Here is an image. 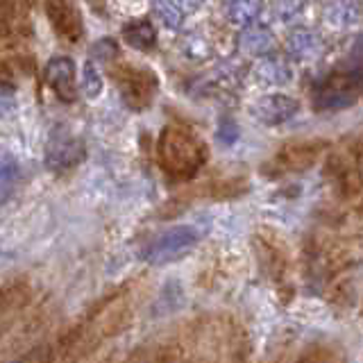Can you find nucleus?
<instances>
[{
	"label": "nucleus",
	"mask_w": 363,
	"mask_h": 363,
	"mask_svg": "<svg viewBox=\"0 0 363 363\" xmlns=\"http://www.w3.org/2000/svg\"><path fill=\"white\" fill-rule=\"evenodd\" d=\"M111 77L118 86V94H121L123 102L132 111H145L152 105V100L159 91V79L150 68L123 64V66L113 68Z\"/></svg>",
	"instance_id": "nucleus-4"
},
{
	"label": "nucleus",
	"mask_w": 363,
	"mask_h": 363,
	"mask_svg": "<svg viewBox=\"0 0 363 363\" xmlns=\"http://www.w3.org/2000/svg\"><path fill=\"white\" fill-rule=\"evenodd\" d=\"M45 82L52 94L64 102H75L77 98V73L71 57H52L45 66Z\"/></svg>",
	"instance_id": "nucleus-10"
},
{
	"label": "nucleus",
	"mask_w": 363,
	"mask_h": 363,
	"mask_svg": "<svg viewBox=\"0 0 363 363\" xmlns=\"http://www.w3.org/2000/svg\"><path fill=\"white\" fill-rule=\"evenodd\" d=\"M179 3H182L179 5L182 9H198L204 3V0H179Z\"/></svg>",
	"instance_id": "nucleus-25"
},
{
	"label": "nucleus",
	"mask_w": 363,
	"mask_h": 363,
	"mask_svg": "<svg viewBox=\"0 0 363 363\" xmlns=\"http://www.w3.org/2000/svg\"><path fill=\"white\" fill-rule=\"evenodd\" d=\"M159 166L173 182H189L207 162V145L184 125H166L157 141Z\"/></svg>",
	"instance_id": "nucleus-3"
},
{
	"label": "nucleus",
	"mask_w": 363,
	"mask_h": 363,
	"mask_svg": "<svg viewBox=\"0 0 363 363\" xmlns=\"http://www.w3.org/2000/svg\"><path fill=\"white\" fill-rule=\"evenodd\" d=\"M45 14H48L55 32L64 41L77 43L84 39V23L73 3H68V0H45Z\"/></svg>",
	"instance_id": "nucleus-9"
},
{
	"label": "nucleus",
	"mask_w": 363,
	"mask_h": 363,
	"mask_svg": "<svg viewBox=\"0 0 363 363\" xmlns=\"http://www.w3.org/2000/svg\"><path fill=\"white\" fill-rule=\"evenodd\" d=\"M323 150L320 141H295L284 145L281 150L270 159L266 164L264 173L270 177H279V175H289V173H298V170L309 168L318 155Z\"/></svg>",
	"instance_id": "nucleus-7"
},
{
	"label": "nucleus",
	"mask_w": 363,
	"mask_h": 363,
	"mask_svg": "<svg viewBox=\"0 0 363 363\" xmlns=\"http://www.w3.org/2000/svg\"><path fill=\"white\" fill-rule=\"evenodd\" d=\"M257 75H259V79H264L268 84H286L291 79V68L281 60H266L259 64Z\"/></svg>",
	"instance_id": "nucleus-17"
},
{
	"label": "nucleus",
	"mask_w": 363,
	"mask_h": 363,
	"mask_svg": "<svg viewBox=\"0 0 363 363\" xmlns=\"http://www.w3.org/2000/svg\"><path fill=\"white\" fill-rule=\"evenodd\" d=\"M200 241V232L191 225H175L162 232L155 241L145 247L143 259L155 266H166L186 257Z\"/></svg>",
	"instance_id": "nucleus-5"
},
{
	"label": "nucleus",
	"mask_w": 363,
	"mask_h": 363,
	"mask_svg": "<svg viewBox=\"0 0 363 363\" xmlns=\"http://www.w3.org/2000/svg\"><path fill=\"white\" fill-rule=\"evenodd\" d=\"M130 320H132L130 291L121 289L102 300L98 306H94L84 320L77 327H73V332L60 340V345H57L60 354L55 359H82L89 352H94L100 343H105V340L125 332Z\"/></svg>",
	"instance_id": "nucleus-1"
},
{
	"label": "nucleus",
	"mask_w": 363,
	"mask_h": 363,
	"mask_svg": "<svg viewBox=\"0 0 363 363\" xmlns=\"http://www.w3.org/2000/svg\"><path fill=\"white\" fill-rule=\"evenodd\" d=\"M218 139L225 143V145H232L236 139H238V130L232 121H220V128H218Z\"/></svg>",
	"instance_id": "nucleus-24"
},
{
	"label": "nucleus",
	"mask_w": 363,
	"mask_h": 363,
	"mask_svg": "<svg viewBox=\"0 0 363 363\" xmlns=\"http://www.w3.org/2000/svg\"><path fill=\"white\" fill-rule=\"evenodd\" d=\"M86 157V145L68 128H55L45 145V164L50 170H68Z\"/></svg>",
	"instance_id": "nucleus-6"
},
{
	"label": "nucleus",
	"mask_w": 363,
	"mask_h": 363,
	"mask_svg": "<svg viewBox=\"0 0 363 363\" xmlns=\"http://www.w3.org/2000/svg\"><path fill=\"white\" fill-rule=\"evenodd\" d=\"M32 68L30 0H0V84H16Z\"/></svg>",
	"instance_id": "nucleus-2"
},
{
	"label": "nucleus",
	"mask_w": 363,
	"mask_h": 363,
	"mask_svg": "<svg viewBox=\"0 0 363 363\" xmlns=\"http://www.w3.org/2000/svg\"><path fill=\"white\" fill-rule=\"evenodd\" d=\"M300 109V102L291 96L270 94L259 98L252 105V116L264 125H281L291 121Z\"/></svg>",
	"instance_id": "nucleus-11"
},
{
	"label": "nucleus",
	"mask_w": 363,
	"mask_h": 363,
	"mask_svg": "<svg viewBox=\"0 0 363 363\" xmlns=\"http://www.w3.org/2000/svg\"><path fill=\"white\" fill-rule=\"evenodd\" d=\"M357 98H359L357 91H352L350 86H345L334 75V77H329L327 82L315 91V109H323V111L345 109V107L354 105Z\"/></svg>",
	"instance_id": "nucleus-12"
},
{
	"label": "nucleus",
	"mask_w": 363,
	"mask_h": 363,
	"mask_svg": "<svg viewBox=\"0 0 363 363\" xmlns=\"http://www.w3.org/2000/svg\"><path fill=\"white\" fill-rule=\"evenodd\" d=\"M257 247H259V259L261 264L266 266V270L270 272L272 277H277L279 272L284 270V264H286V257H284V250L279 245L277 238H264V236H257Z\"/></svg>",
	"instance_id": "nucleus-15"
},
{
	"label": "nucleus",
	"mask_w": 363,
	"mask_h": 363,
	"mask_svg": "<svg viewBox=\"0 0 363 363\" xmlns=\"http://www.w3.org/2000/svg\"><path fill=\"white\" fill-rule=\"evenodd\" d=\"M123 41L134 50H150L157 43V32L150 21L134 18L128 26H123Z\"/></svg>",
	"instance_id": "nucleus-13"
},
{
	"label": "nucleus",
	"mask_w": 363,
	"mask_h": 363,
	"mask_svg": "<svg viewBox=\"0 0 363 363\" xmlns=\"http://www.w3.org/2000/svg\"><path fill=\"white\" fill-rule=\"evenodd\" d=\"M34 302V291L28 281H11L0 289V340L9 336Z\"/></svg>",
	"instance_id": "nucleus-8"
},
{
	"label": "nucleus",
	"mask_w": 363,
	"mask_h": 363,
	"mask_svg": "<svg viewBox=\"0 0 363 363\" xmlns=\"http://www.w3.org/2000/svg\"><path fill=\"white\" fill-rule=\"evenodd\" d=\"M340 82L345 86H350L352 91H357V94H363V64H357L347 68L343 75H336Z\"/></svg>",
	"instance_id": "nucleus-23"
},
{
	"label": "nucleus",
	"mask_w": 363,
	"mask_h": 363,
	"mask_svg": "<svg viewBox=\"0 0 363 363\" xmlns=\"http://www.w3.org/2000/svg\"><path fill=\"white\" fill-rule=\"evenodd\" d=\"M272 34L270 30L261 28V26H250L247 30H243V34L238 37V48L245 55H252V57H259V55H266L270 48H272Z\"/></svg>",
	"instance_id": "nucleus-14"
},
{
	"label": "nucleus",
	"mask_w": 363,
	"mask_h": 363,
	"mask_svg": "<svg viewBox=\"0 0 363 363\" xmlns=\"http://www.w3.org/2000/svg\"><path fill=\"white\" fill-rule=\"evenodd\" d=\"M354 55H359V57H363V34L357 39V43H354Z\"/></svg>",
	"instance_id": "nucleus-26"
},
{
	"label": "nucleus",
	"mask_w": 363,
	"mask_h": 363,
	"mask_svg": "<svg viewBox=\"0 0 363 363\" xmlns=\"http://www.w3.org/2000/svg\"><path fill=\"white\" fill-rule=\"evenodd\" d=\"M315 45H318V39H315V34L309 32V30L293 32L289 37V41H286V48H289V52L295 57V60H306V57L315 50Z\"/></svg>",
	"instance_id": "nucleus-18"
},
{
	"label": "nucleus",
	"mask_w": 363,
	"mask_h": 363,
	"mask_svg": "<svg viewBox=\"0 0 363 363\" xmlns=\"http://www.w3.org/2000/svg\"><path fill=\"white\" fill-rule=\"evenodd\" d=\"M332 18L338 23V26H350V23L357 21V7L354 3H350V0H340L338 5L332 7Z\"/></svg>",
	"instance_id": "nucleus-22"
},
{
	"label": "nucleus",
	"mask_w": 363,
	"mask_h": 363,
	"mask_svg": "<svg viewBox=\"0 0 363 363\" xmlns=\"http://www.w3.org/2000/svg\"><path fill=\"white\" fill-rule=\"evenodd\" d=\"M82 94L89 98V100H94L100 96V91H102V75L100 71L96 68V64H91L86 62L84 68H82Z\"/></svg>",
	"instance_id": "nucleus-21"
},
{
	"label": "nucleus",
	"mask_w": 363,
	"mask_h": 363,
	"mask_svg": "<svg viewBox=\"0 0 363 363\" xmlns=\"http://www.w3.org/2000/svg\"><path fill=\"white\" fill-rule=\"evenodd\" d=\"M155 14L159 16V21L164 23L168 30H179L182 21H184V11H182L179 5H175L173 0H155Z\"/></svg>",
	"instance_id": "nucleus-19"
},
{
	"label": "nucleus",
	"mask_w": 363,
	"mask_h": 363,
	"mask_svg": "<svg viewBox=\"0 0 363 363\" xmlns=\"http://www.w3.org/2000/svg\"><path fill=\"white\" fill-rule=\"evenodd\" d=\"M18 184V166L11 159L0 162V204H5Z\"/></svg>",
	"instance_id": "nucleus-20"
},
{
	"label": "nucleus",
	"mask_w": 363,
	"mask_h": 363,
	"mask_svg": "<svg viewBox=\"0 0 363 363\" xmlns=\"http://www.w3.org/2000/svg\"><path fill=\"white\" fill-rule=\"evenodd\" d=\"M261 7H264V0H232L227 7V16L234 26H250L261 14Z\"/></svg>",
	"instance_id": "nucleus-16"
}]
</instances>
